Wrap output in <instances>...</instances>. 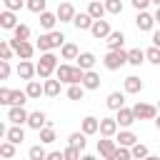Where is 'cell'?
Returning a JSON list of instances; mask_svg holds the SVG:
<instances>
[{"mask_svg":"<svg viewBox=\"0 0 160 160\" xmlns=\"http://www.w3.org/2000/svg\"><path fill=\"white\" fill-rule=\"evenodd\" d=\"M88 135L80 130V132H70L68 135V145H75V148H80V150H85V145H88V140H85Z\"/></svg>","mask_w":160,"mask_h":160,"instance_id":"obj_32","label":"cell"},{"mask_svg":"<svg viewBox=\"0 0 160 160\" xmlns=\"http://www.w3.org/2000/svg\"><path fill=\"white\" fill-rule=\"evenodd\" d=\"M92 22H95V18H92L90 12H75V18H72V25H75L78 30H90Z\"/></svg>","mask_w":160,"mask_h":160,"instance_id":"obj_16","label":"cell"},{"mask_svg":"<svg viewBox=\"0 0 160 160\" xmlns=\"http://www.w3.org/2000/svg\"><path fill=\"white\" fill-rule=\"evenodd\" d=\"M95 60H98V58H95L92 52H88V50H85V52H80V55H78V60H75V62H78V65H80L82 70H92Z\"/></svg>","mask_w":160,"mask_h":160,"instance_id":"obj_31","label":"cell"},{"mask_svg":"<svg viewBox=\"0 0 160 160\" xmlns=\"http://www.w3.org/2000/svg\"><path fill=\"white\" fill-rule=\"evenodd\" d=\"M122 88H125V92H130V95H138L145 85H142V80L138 78V75H128L125 80H122Z\"/></svg>","mask_w":160,"mask_h":160,"instance_id":"obj_18","label":"cell"},{"mask_svg":"<svg viewBox=\"0 0 160 160\" xmlns=\"http://www.w3.org/2000/svg\"><path fill=\"white\" fill-rule=\"evenodd\" d=\"M60 55H62V60H78L80 48H78L75 42H65V45L60 48Z\"/></svg>","mask_w":160,"mask_h":160,"instance_id":"obj_29","label":"cell"},{"mask_svg":"<svg viewBox=\"0 0 160 160\" xmlns=\"http://www.w3.org/2000/svg\"><path fill=\"white\" fill-rule=\"evenodd\" d=\"M62 152H65V160H80V158H82V150L75 148V145H68Z\"/></svg>","mask_w":160,"mask_h":160,"instance_id":"obj_45","label":"cell"},{"mask_svg":"<svg viewBox=\"0 0 160 160\" xmlns=\"http://www.w3.org/2000/svg\"><path fill=\"white\" fill-rule=\"evenodd\" d=\"M5 140L20 145V142L25 140V130H22V125H12V122H10V128H8V132H5Z\"/></svg>","mask_w":160,"mask_h":160,"instance_id":"obj_19","label":"cell"},{"mask_svg":"<svg viewBox=\"0 0 160 160\" xmlns=\"http://www.w3.org/2000/svg\"><path fill=\"white\" fill-rule=\"evenodd\" d=\"M2 5L8 8V10H22V8H28V0H2Z\"/></svg>","mask_w":160,"mask_h":160,"instance_id":"obj_46","label":"cell"},{"mask_svg":"<svg viewBox=\"0 0 160 160\" xmlns=\"http://www.w3.org/2000/svg\"><path fill=\"white\" fill-rule=\"evenodd\" d=\"M0 28L2 30H15L18 28V15H15V10H2L0 12Z\"/></svg>","mask_w":160,"mask_h":160,"instance_id":"obj_13","label":"cell"},{"mask_svg":"<svg viewBox=\"0 0 160 160\" xmlns=\"http://www.w3.org/2000/svg\"><path fill=\"white\" fill-rule=\"evenodd\" d=\"M115 150H118V140H115V138H105V135H100V140H98V155L105 158V160H112Z\"/></svg>","mask_w":160,"mask_h":160,"instance_id":"obj_4","label":"cell"},{"mask_svg":"<svg viewBox=\"0 0 160 160\" xmlns=\"http://www.w3.org/2000/svg\"><path fill=\"white\" fill-rule=\"evenodd\" d=\"M10 45H12V50H15V55H18L20 60H30V58L35 55V50H38L30 40H20V38H15V35L10 38Z\"/></svg>","mask_w":160,"mask_h":160,"instance_id":"obj_3","label":"cell"},{"mask_svg":"<svg viewBox=\"0 0 160 160\" xmlns=\"http://www.w3.org/2000/svg\"><path fill=\"white\" fill-rule=\"evenodd\" d=\"M12 35L20 38V40H30V28H28L25 22H18V28L12 30Z\"/></svg>","mask_w":160,"mask_h":160,"instance_id":"obj_44","label":"cell"},{"mask_svg":"<svg viewBox=\"0 0 160 160\" xmlns=\"http://www.w3.org/2000/svg\"><path fill=\"white\" fill-rule=\"evenodd\" d=\"M38 135H40V142H45V145L55 142V130H52L50 125H45L42 130H38Z\"/></svg>","mask_w":160,"mask_h":160,"instance_id":"obj_36","label":"cell"},{"mask_svg":"<svg viewBox=\"0 0 160 160\" xmlns=\"http://www.w3.org/2000/svg\"><path fill=\"white\" fill-rule=\"evenodd\" d=\"M28 100H30V95H28L25 90H12V92H10V105H25ZM10 105H8V108H10Z\"/></svg>","mask_w":160,"mask_h":160,"instance_id":"obj_33","label":"cell"},{"mask_svg":"<svg viewBox=\"0 0 160 160\" xmlns=\"http://www.w3.org/2000/svg\"><path fill=\"white\" fill-rule=\"evenodd\" d=\"M48 38H50V45H52V50H55V48H62V45L68 42V40H65V35H62L60 30H50V32H48Z\"/></svg>","mask_w":160,"mask_h":160,"instance_id":"obj_35","label":"cell"},{"mask_svg":"<svg viewBox=\"0 0 160 160\" xmlns=\"http://www.w3.org/2000/svg\"><path fill=\"white\" fill-rule=\"evenodd\" d=\"M25 92L30 95V100H38L40 95H45V85H42V82H38V80H28Z\"/></svg>","mask_w":160,"mask_h":160,"instance_id":"obj_25","label":"cell"},{"mask_svg":"<svg viewBox=\"0 0 160 160\" xmlns=\"http://www.w3.org/2000/svg\"><path fill=\"white\" fill-rule=\"evenodd\" d=\"M155 128H158V130H160V112H158V115H155Z\"/></svg>","mask_w":160,"mask_h":160,"instance_id":"obj_53","label":"cell"},{"mask_svg":"<svg viewBox=\"0 0 160 160\" xmlns=\"http://www.w3.org/2000/svg\"><path fill=\"white\" fill-rule=\"evenodd\" d=\"M152 45L160 48V30H152Z\"/></svg>","mask_w":160,"mask_h":160,"instance_id":"obj_51","label":"cell"},{"mask_svg":"<svg viewBox=\"0 0 160 160\" xmlns=\"http://www.w3.org/2000/svg\"><path fill=\"white\" fill-rule=\"evenodd\" d=\"M55 22H58V12H40V28L45 30V32H50V30H55Z\"/></svg>","mask_w":160,"mask_h":160,"instance_id":"obj_23","label":"cell"},{"mask_svg":"<svg viewBox=\"0 0 160 160\" xmlns=\"http://www.w3.org/2000/svg\"><path fill=\"white\" fill-rule=\"evenodd\" d=\"M132 110H135V118L138 120H155V115L160 112L158 105H150V102H135Z\"/></svg>","mask_w":160,"mask_h":160,"instance_id":"obj_5","label":"cell"},{"mask_svg":"<svg viewBox=\"0 0 160 160\" xmlns=\"http://www.w3.org/2000/svg\"><path fill=\"white\" fill-rule=\"evenodd\" d=\"M88 12H90L95 20H100V18H105L108 8H105V2H102V0H90V2H88Z\"/></svg>","mask_w":160,"mask_h":160,"instance_id":"obj_22","label":"cell"},{"mask_svg":"<svg viewBox=\"0 0 160 160\" xmlns=\"http://www.w3.org/2000/svg\"><path fill=\"white\" fill-rule=\"evenodd\" d=\"M152 5H158V8H160V0H152Z\"/></svg>","mask_w":160,"mask_h":160,"instance_id":"obj_54","label":"cell"},{"mask_svg":"<svg viewBox=\"0 0 160 160\" xmlns=\"http://www.w3.org/2000/svg\"><path fill=\"white\" fill-rule=\"evenodd\" d=\"M10 78V60H0V80Z\"/></svg>","mask_w":160,"mask_h":160,"instance_id":"obj_47","label":"cell"},{"mask_svg":"<svg viewBox=\"0 0 160 160\" xmlns=\"http://www.w3.org/2000/svg\"><path fill=\"white\" fill-rule=\"evenodd\" d=\"M45 8H48V0H28V10L35 12V15L45 12Z\"/></svg>","mask_w":160,"mask_h":160,"instance_id":"obj_39","label":"cell"},{"mask_svg":"<svg viewBox=\"0 0 160 160\" xmlns=\"http://www.w3.org/2000/svg\"><path fill=\"white\" fill-rule=\"evenodd\" d=\"M100 75L95 72V70H85V78H82V85H85V90H98L100 88Z\"/></svg>","mask_w":160,"mask_h":160,"instance_id":"obj_24","label":"cell"},{"mask_svg":"<svg viewBox=\"0 0 160 160\" xmlns=\"http://www.w3.org/2000/svg\"><path fill=\"white\" fill-rule=\"evenodd\" d=\"M80 130L85 135H95V132H100V120L92 118V115H88V118H82V128Z\"/></svg>","mask_w":160,"mask_h":160,"instance_id":"obj_26","label":"cell"},{"mask_svg":"<svg viewBox=\"0 0 160 160\" xmlns=\"http://www.w3.org/2000/svg\"><path fill=\"white\" fill-rule=\"evenodd\" d=\"M130 150H132V158H138V160H140V158H150V150H148V145H142V142H135Z\"/></svg>","mask_w":160,"mask_h":160,"instance_id":"obj_41","label":"cell"},{"mask_svg":"<svg viewBox=\"0 0 160 160\" xmlns=\"http://www.w3.org/2000/svg\"><path fill=\"white\" fill-rule=\"evenodd\" d=\"M155 22H158V25H160V8H158V10H155Z\"/></svg>","mask_w":160,"mask_h":160,"instance_id":"obj_52","label":"cell"},{"mask_svg":"<svg viewBox=\"0 0 160 160\" xmlns=\"http://www.w3.org/2000/svg\"><path fill=\"white\" fill-rule=\"evenodd\" d=\"M105 42H108V50H120V48L125 45V32H122V30H112V32L105 38Z\"/></svg>","mask_w":160,"mask_h":160,"instance_id":"obj_17","label":"cell"},{"mask_svg":"<svg viewBox=\"0 0 160 160\" xmlns=\"http://www.w3.org/2000/svg\"><path fill=\"white\" fill-rule=\"evenodd\" d=\"M130 2H132L135 10H148V5H150L152 0H130Z\"/></svg>","mask_w":160,"mask_h":160,"instance_id":"obj_49","label":"cell"},{"mask_svg":"<svg viewBox=\"0 0 160 160\" xmlns=\"http://www.w3.org/2000/svg\"><path fill=\"white\" fill-rule=\"evenodd\" d=\"M10 88H0V105H10Z\"/></svg>","mask_w":160,"mask_h":160,"instance_id":"obj_48","label":"cell"},{"mask_svg":"<svg viewBox=\"0 0 160 160\" xmlns=\"http://www.w3.org/2000/svg\"><path fill=\"white\" fill-rule=\"evenodd\" d=\"M12 55H15V50H12L10 40H0V60H10Z\"/></svg>","mask_w":160,"mask_h":160,"instance_id":"obj_37","label":"cell"},{"mask_svg":"<svg viewBox=\"0 0 160 160\" xmlns=\"http://www.w3.org/2000/svg\"><path fill=\"white\" fill-rule=\"evenodd\" d=\"M115 120H118V125L120 128H130L132 122H138V118H135V110L132 108H120V110H115Z\"/></svg>","mask_w":160,"mask_h":160,"instance_id":"obj_8","label":"cell"},{"mask_svg":"<svg viewBox=\"0 0 160 160\" xmlns=\"http://www.w3.org/2000/svg\"><path fill=\"white\" fill-rule=\"evenodd\" d=\"M115 140H118V145H128V148H132V145L138 142V135H135L130 128H120L118 135H115Z\"/></svg>","mask_w":160,"mask_h":160,"instance_id":"obj_14","label":"cell"},{"mask_svg":"<svg viewBox=\"0 0 160 160\" xmlns=\"http://www.w3.org/2000/svg\"><path fill=\"white\" fill-rule=\"evenodd\" d=\"M0 158H15V142H10V140H5V142H0Z\"/></svg>","mask_w":160,"mask_h":160,"instance_id":"obj_38","label":"cell"},{"mask_svg":"<svg viewBox=\"0 0 160 160\" xmlns=\"http://www.w3.org/2000/svg\"><path fill=\"white\" fill-rule=\"evenodd\" d=\"M72 70H75V65H68V62H62V65H58V68H55V78L70 85V82H72Z\"/></svg>","mask_w":160,"mask_h":160,"instance_id":"obj_21","label":"cell"},{"mask_svg":"<svg viewBox=\"0 0 160 160\" xmlns=\"http://www.w3.org/2000/svg\"><path fill=\"white\" fill-rule=\"evenodd\" d=\"M145 58H148V62H152V65H160V48H158V45L148 48V50H145Z\"/></svg>","mask_w":160,"mask_h":160,"instance_id":"obj_43","label":"cell"},{"mask_svg":"<svg viewBox=\"0 0 160 160\" xmlns=\"http://www.w3.org/2000/svg\"><path fill=\"white\" fill-rule=\"evenodd\" d=\"M102 65L108 70H120L122 65H128V50H108V55L102 58Z\"/></svg>","mask_w":160,"mask_h":160,"instance_id":"obj_2","label":"cell"},{"mask_svg":"<svg viewBox=\"0 0 160 160\" xmlns=\"http://www.w3.org/2000/svg\"><path fill=\"white\" fill-rule=\"evenodd\" d=\"M105 105H108L110 110H120V108L125 105V92H118V90H115V92H110V95H108V100H105Z\"/></svg>","mask_w":160,"mask_h":160,"instance_id":"obj_28","label":"cell"},{"mask_svg":"<svg viewBox=\"0 0 160 160\" xmlns=\"http://www.w3.org/2000/svg\"><path fill=\"white\" fill-rule=\"evenodd\" d=\"M135 25H138L140 32H152V28H155V15H150L148 10H138Z\"/></svg>","mask_w":160,"mask_h":160,"instance_id":"obj_7","label":"cell"},{"mask_svg":"<svg viewBox=\"0 0 160 160\" xmlns=\"http://www.w3.org/2000/svg\"><path fill=\"white\" fill-rule=\"evenodd\" d=\"M90 32H92V38H95V40H105V38H108V35H110L112 30H110V22L100 18V20H95V22H92Z\"/></svg>","mask_w":160,"mask_h":160,"instance_id":"obj_9","label":"cell"},{"mask_svg":"<svg viewBox=\"0 0 160 160\" xmlns=\"http://www.w3.org/2000/svg\"><path fill=\"white\" fill-rule=\"evenodd\" d=\"M35 68H38V78L40 80H48V78H52V72L58 68V58L50 50L48 52H40V60L35 62Z\"/></svg>","mask_w":160,"mask_h":160,"instance_id":"obj_1","label":"cell"},{"mask_svg":"<svg viewBox=\"0 0 160 160\" xmlns=\"http://www.w3.org/2000/svg\"><path fill=\"white\" fill-rule=\"evenodd\" d=\"M48 160H65V152H60V150H52V152H48Z\"/></svg>","mask_w":160,"mask_h":160,"instance_id":"obj_50","label":"cell"},{"mask_svg":"<svg viewBox=\"0 0 160 160\" xmlns=\"http://www.w3.org/2000/svg\"><path fill=\"white\" fill-rule=\"evenodd\" d=\"M42 85H45V95H48V98H58V95H60V88H62V80H58V78H55V80L48 78Z\"/></svg>","mask_w":160,"mask_h":160,"instance_id":"obj_27","label":"cell"},{"mask_svg":"<svg viewBox=\"0 0 160 160\" xmlns=\"http://www.w3.org/2000/svg\"><path fill=\"white\" fill-rule=\"evenodd\" d=\"M102 2H105V8H108L110 15H120L122 12V0H102Z\"/></svg>","mask_w":160,"mask_h":160,"instance_id":"obj_42","label":"cell"},{"mask_svg":"<svg viewBox=\"0 0 160 160\" xmlns=\"http://www.w3.org/2000/svg\"><path fill=\"white\" fill-rule=\"evenodd\" d=\"M15 72H18V78H20V80H32V78L38 75V68H35L30 60H20V65H18V70H15Z\"/></svg>","mask_w":160,"mask_h":160,"instance_id":"obj_12","label":"cell"},{"mask_svg":"<svg viewBox=\"0 0 160 160\" xmlns=\"http://www.w3.org/2000/svg\"><path fill=\"white\" fill-rule=\"evenodd\" d=\"M45 125H50V120H48V115H45L42 110L30 112V118H28V128H30V130H42Z\"/></svg>","mask_w":160,"mask_h":160,"instance_id":"obj_10","label":"cell"},{"mask_svg":"<svg viewBox=\"0 0 160 160\" xmlns=\"http://www.w3.org/2000/svg\"><path fill=\"white\" fill-rule=\"evenodd\" d=\"M158 110H160V102H158Z\"/></svg>","mask_w":160,"mask_h":160,"instance_id":"obj_55","label":"cell"},{"mask_svg":"<svg viewBox=\"0 0 160 160\" xmlns=\"http://www.w3.org/2000/svg\"><path fill=\"white\" fill-rule=\"evenodd\" d=\"M65 95H68V100H82V95H85V85H82V82H70Z\"/></svg>","mask_w":160,"mask_h":160,"instance_id":"obj_30","label":"cell"},{"mask_svg":"<svg viewBox=\"0 0 160 160\" xmlns=\"http://www.w3.org/2000/svg\"><path fill=\"white\" fill-rule=\"evenodd\" d=\"M118 130H120V125H118L115 118H100V135H105V138H115Z\"/></svg>","mask_w":160,"mask_h":160,"instance_id":"obj_11","label":"cell"},{"mask_svg":"<svg viewBox=\"0 0 160 160\" xmlns=\"http://www.w3.org/2000/svg\"><path fill=\"white\" fill-rule=\"evenodd\" d=\"M142 62H148V58H145V50H140V48H132V50H128V65H132V68H140Z\"/></svg>","mask_w":160,"mask_h":160,"instance_id":"obj_20","label":"cell"},{"mask_svg":"<svg viewBox=\"0 0 160 160\" xmlns=\"http://www.w3.org/2000/svg\"><path fill=\"white\" fill-rule=\"evenodd\" d=\"M55 12H58V20H60V22H72V18H75V8H72V2H60Z\"/></svg>","mask_w":160,"mask_h":160,"instance_id":"obj_15","label":"cell"},{"mask_svg":"<svg viewBox=\"0 0 160 160\" xmlns=\"http://www.w3.org/2000/svg\"><path fill=\"white\" fill-rule=\"evenodd\" d=\"M45 142H40V145H32L30 150H28V158L30 160H48V152H45V148H42Z\"/></svg>","mask_w":160,"mask_h":160,"instance_id":"obj_34","label":"cell"},{"mask_svg":"<svg viewBox=\"0 0 160 160\" xmlns=\"http://www.w3.org/2000/svg\"><path fill=\"white\" fill-rule=\"evenodd\" d=\"M35 48L40 50V52H48V50H52V45H50V38H48V32H42L38 40H35Z\"/></svg>","mask_w":160,"mask_h":160,"instance_id":"obj_40","label":"cell"},{"mask_svg":"<svg viewBox=\"0 0 160 160\" xmlns=\"http://www.w3.org/2000/svg\"><path fill=\"white\" fill-rule=\"evenodd\" d=\"M28 118H30V112L22 105H10L8 108V120L12 125H28Z\"/></svg>","mask_w":160,"mask_h":160,"instance_id":"obj_6","label":"cell"}]
</instances>
